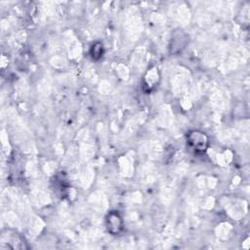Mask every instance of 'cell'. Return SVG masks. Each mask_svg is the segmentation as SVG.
Segmentation results:
<instances>
[{"label": "cell", "instance_id": "6da1fadb", "mask_svg": "<svg viewBox=\"0 0 250 250\" xmlns=\"http://www.w3.org/2000/svg\"><path fill=\"white\" fill-rule=\"evenodd\" d=\"M188 146L196 152H203L208 147L209 139L207 135L201 131H190L187 136Z\"/></svg>", "mask_w": 250, "mask_h": 250}, {"label": "cell", "instance_id": "7a4b0ae2", "mask_svg": "<svg viewBox=\"0 0 250 250\" xmlns=\"http://www.w3.org/2000/svg\"><path fill=\"white\" fill-rule=\"evenodd\" d=\"M105 226L109 233L118 234L123 229V221L119 213L115 211L109 212L105 218Z\"/></svg>", "mask_w": 250, "mask_h": 250}, {"label": "cell", "instance_id": "3957f363", "mask_svg": "<svg viewBox=\"0 0 250 250\" xmlns=\"http://www.w3.org/2000/svg\"><path fill=\"white\" fill-rule=\"evenodd\" d=\"M103 52H104V47L102 43H96L91 48V55H92V58L95 60L100 59L103 56Z\"/></svg>", "mask_w": 250, "mask_h": 250}]
</instances>
